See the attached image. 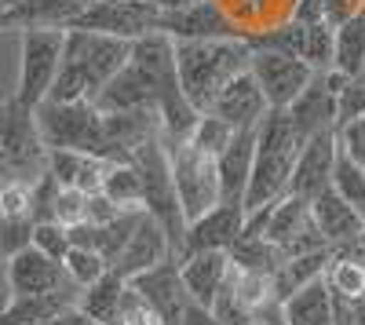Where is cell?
Returning <instances> with one entry per match:
<instances>
[{
  "label": "cell",
  "mask_w": 365,
  "mask_h": 325,
  "mask_svg": "<svg viewBox=\"0 0 365 325\" xmlns=\"http://www.w3.org/2000/svg\"><path fill=\"white\" fill-rule=\"evenodd\" d=\"M249 325H259V321H249Z\"/></svg>",
  "instance_id": "obj_51"
},
{
  "label": "cell",
  "mask_w": 365,
  "mask_h": 325,
  "mask_svg": "<svg viewBox=\"0 0 365 325\" xmlns=\"http://www.w3.org/2000/svg\"><path fill=\"white\" fill-rule=\"evenodd\" d=\"M34 249H41L44 256H51V259L63 263V259H66V252L73 249V242H70V227L55 223V220L34 223Z\"/></svg>",
  "instance_id": "obj_39"
},
{
  "label": "cell",
  "mask_w": 365,
  "mask_h": 325,
  "mask_svg": "<svg viewBox=\"0 0 365 325\" xmlns=\"http://www.w3.org/2000/svg\"><path fill=\"white\" fill-rule=\"evenodd\" d=\"M26 245H34V220H0V256L11 259Z\"/></svg>",
  "instance_id": "obj_41"
},
{
  "label": "cell",
  "mask_w": 365,
  "mask_h": 325,
  "mask_svg": "<svg viewBox=\"0 0 365 325\" xmlns=\"http://www.w3.org/2000/svg\"><path fill=\"white\" fill-rule=\"evenodd\" d=\"M299 58L314 73H325V70L336 66V26H332V22H307Z\"/></svg>",
  "instance_id": "obj_34"
},
{
  "label": "cell",
  "mask_w": 365,
  "mask_h": 325,
  "mask_svg": "<svg viewBox=\"0 0 365 325\" xmlns=\"http://www.w3.org/2000/svg\"><path fill=\"white\" fill-rule=\"evenodd\" d=\"M241 230H245V209L241 205H216L212 212H205L201 220L187 223V242H182V256L190 252H208V249H227L241 238Z\"/></svg>",
  "instance_id": "obj_19"
},
{
  "label": "cell",
  "mask_w": 365,
  "mask_h": 325,
  "mask_svg": "<svg viewBox=\"0 0 365 325\" xmlns=\"http://www.w3.org/2000/svg\"><path fill=\"white\" fill-rule=\"evenodd\" d=\"M81 311H88L103 325H125L135 311H143L146 304L139 300V292L132 289L128 278H120L117 271H106L96 285L81 289Z\"/></svg>",
  "instance_id": "obj_16"
},
{
  "label": "cell",
  "mask_w": 365,
  "mask_h": 325,
  "mask_svg": "<svg viewBox=\"0 0 365 325\" xmlns=\"http://www.w3.org/2000/svg\"><path fill=\"white\" fill-rule=\"evenodd\" d=\"M63 48H66V29H19V81L15 96L26 106H41L55 84V73L63 66Z\"/></svg>",
  "instance_id": "obj_6"
},
{
  "label": "cell",
  "mask_w": 365,
  "mask_h": 325,
  "mask_svg": "<svg viewBox=\"0 0 365 325\" xmlns=\"http://www.w3.org/2000/svg\"><path fill=\"white\" fill-rule=\"evenodd\" d=\"M11 300H15V292H11V278H8V259H0V314L8 311Z\"/></svg>",
  "instance_id": "obj_45"
},
{
  "label": "cell",
  "mask_w": 365,
  "mask_h": 325,
  "mask_svg": "<svg viewBox=\"0 0 365 325\" xmlns=\"http://www.w3.org/2000/svg\"><path fill=\"white\" fill-rule=\"evenodd\" d=\"M44 325H103V321H96L88 311H81V307H70V311H63L58 318H51V321H44Z\"/></svg>",
  "instance_id": "obj_44"
},
{
  "label": "cell",
  "mask_w": 365,
  "mask_h": 325,
  "mask_svg": "<svg viewBox=\"0 0 365 325\" xmlns=\"http://www.w3.org/2000/svg\"><path fill=\"white\" fill-rule=\"evenodd\" d=\"M182 325H223V321L212 314V307H205V304H190L187 314H182Z\"/></svg>",
  "instance_id": "obj_43"
},
{
  "label": "cell",
  "mask_w": 365,
  "mask_h": 325,
  "mask_svg": "<svg viewBox=\"0 0 365 325\" xmlns=\"http://www.w3.org/2000/svg\"><path fill=\"white\" fill-rule=\"evenodd\" d=\"M48 172L58 180V187L99 194L106 161L96 154H81V150H48Z\"/></svg>",
  "instance_id": "obj_27"
},
{
  "label": "cell",
  "mask_w": 365,
  "mask_h": 325,
  "mask_svg": "<svg viewBox=\"0 0 365 325\" xmlns=\"http://www.w3.org/2000/svg\"><path fill=\"white\" fill-rule=\"evenodd\" d=\"M347 77L340 70H325L314 73L311 84L299 92V99L289 106V117L303 139H311L318 132H332L340 125V92H344Z\"/></svg>",
  "instance_id": "obj_12"
},
{
  "label": "cell",
  "mask_w": 365,
  "mask_h": 325,
  "mask_svg": "<svg viewBox=\"0 0 365 325\" xmlns=\"http://www.w3.org/2000/svg\"><path fill=\"white\" fill-rule=\"evenodd\" d=\"M165 259H175L168 230H165L154 216H150V212H143V220H139V227L132 230L125 252L117 256L113 271H117L120 278H135V274L158 267V263H165Z\"/></svg>",
  "instance_id": "obj_18"
},
{
  "label": "cell",
  "mask_w": 365,
  "mask_h": 325,
  "mask_svg": "<svg viewBox=\"0 0 365 325\" xmlns=\"http://www.w3.org/2000/svg\"><path fill=\"white\" fill-rule=\"evenodd\" d=\"M154 4L161 11H182V8H190V4H201V0H154Z\"/></svg>",
  "instance_id": "obj_47"
},
{
  "label": "cell",
  "mask_w": 365,
  "mask_h": 325,
  "mask_svg": "<svg viewBox=\"0 0 365 325\" xmlns=\"http://www.w3.org/2000/svg\"><path fill=\"white\" fill-rule=\"evenodd\" d=\"M256 321H259V325H289V321H285V314H282V304H270L267 311H259V314H256Z\"/></svg>",
  "instance_id": "obj_46"
},
{
  "label": "cell",
  "mask_w": 365,
  "mask_h": 325,
  "mask_svg": "<svg viewBox=\"0 0 365 325\" xmlns=\"http://www.w3.org/2000/svg\"><path fill=\"white\" fill-rule=\"evenodd\" d=\"M344 77L365 70V8H358L347 22L336 26V66Z\"/></svg>",
  "instance_id": "obj_33"
},
{
  "label": "cell",
  "mask_w": 365,
  "mask_h": 325,
  "mask_svg": "<svg viewBox=\"0 0 365 325\" xmlns=\"http://www.w3.org/2000/svg\"><path fill=\"white\" fill-rule=\"evenodd\" d=\"M125 325H161V321H158L154 314H150V311L143 307V311H135V314H132V318H128Z\"/></svg>",
  "instance_id": "obj_48"
},
{
  "label": "cell",
  "mask_w": 365,
  "mask_h": 325,
  "mask_svg": "<svg viewBox=\"0 0 365 325\" xmlns=\"http://www.w3.org/2000/svg\"><path fill=\"white\" fill-rule=\"evenodd\" d=\"M117 209L125 212H146V197H143V175L135 168L132 158H113L106 161V172H103V187H99Z\"/></svg>",
  "instance_id": "obj_30"
},
{
  "label": "cell",
  "mask_w": 365,
  "mask_h": 325,
  "mask_svg": "<svg viewBox=\"0 0 365 325\" xmlns=\"http://www.w3.org/2000/svg\"><path fill=\"white\" fill-rule=\"evenodd\" d=\"M256 84L263 88V96L270 103V110H289L299 92L311 84L314 70L303 63L299 55L289 51H274V48H252V63H249Z\"/></svg>",
  "instance_id": "obj_9"
},
{
  "label": "cell",
  "mask_w": 365,
  "mask_h": 325,
  "mask_svg": "<svg viewBox=\"0 0 365 325\" xmlns=\"http://www.w3.org/2000/svg\"><path fill=\"white\" fill-rule=\"evenodd\" d=\"M252 165H256V128L237 132L234 143L216 158L223 205H241V209H245V194H249V183H252Z\"/></svg>",
  "instance_id": "obj_23"
},
{
  "label": "cell",
  "mask_w": 365,
  "mask_h": 325,
  "mask_svg": "<svg viewBox=\"0 0 365 325\" xmlns=\"http://www.w3.org/2000/svg\"><path fill=\"white\" fill-rule=\"evenodd\" d=\"M336 135H340V150L351 154L358 165H365V117H354V121L340 125Z\"/></svg>",
  "instance_id": "obj_42"
},
{
  "label": "cell",
  "mask_w": 365,
  "mask_h": 325,
  "mask_svg": "<svg viewBox=\"0 0 365 325\" xmlns=\"http://www.w3.org/2000/svg\"><path fill=\"white\" fill-rule=\"evenodd\" d=\"M329 263H332V249H318V252H303V256H285V263L274 274V296L278 304H285L292 292L307 289L311 282L329 274Z\"/></svg>",
  "instance_id": "obj_29"
},
{
  "label": "cell",
  "mask_w": 365,
  "mask_h": 325,
  "mask_svg": "<svg viewBox=\"0 0 365 325\" xmlns=\"http://www.w3.org/2000/svg\"><path fill=\"white\" fill-rule=\"evenodd\" d=\"M81 304V289L66 285L58 292H44V296H15L8 304V311L0 314V325H44L51 318H58L63 311Z\"/></svg>",
  "instance_id": "obj_26"
},
{
  "label": "cell",
  "mask_w": 365,
  "mask_h": 325,
  "mask_svg": "<svg viewBox=\"0 0 365 325\" xmlns=\"http://www.w3.org/2000/svg\"><path fill=\"white\" fill-rule=\"evenodd\" d=\"M336 154H340V135H336V128L311 135L307 143H303L299 158H296L289 194L314 201L322 190H329V187H332V168H336Z\"/></svg>",
  "instance_id": "obj_15"
},
{
  "label": "cell",
  "mask_w": 365,
  "mask_h": 325,
  "mask_svg": "<svg viewBox=\"0 0 365 325\" xmlns=\"http://www.w3.org/2000/svg\"><path fill=\"white\" fill-rule=\"evenodd\" d=\"M37 128L48 150H81V154H106V125H103V110L91 99L77 103H51L44 99L37 106Z\"/></svg>",
  "instance_id": "obj_4"
},
{
  "label": "cell",
  "mask_w": 365,
  "mask_h": 325,
  "mask_svg": "<svg viewBox=\"0 0 365 325\" xmlns=\"http://www.w3.org/2000/svg\"><path fill=\"white\" fill-rule=\"evenodd\" d=\"M88 197L84 190H70V187H58V197H55V223L63 227H77L88 220Z\"/></svg>",
  "instance_id": "obj_40"
},
{
  "label": "cell",
  "mask_w": 365,
  "mask_h": 325,
  "mask_svg": "<svg viewBox=\"0 0 365 325\" xmlns=\"http://www.w3.org/2000/svg\"><path fill=\"white\" fill-rule=\"evenodd\" d=\"M8 278H11L15 296H44V292H58V289L73 285L63 263L44 256L34 245H26L22 252H15L8 259Z\"/></svg>",
  "instance_id": "obj_17"
},
{
  "label": "cell",
  "mask_w": 365,
  "mask_h": 325,
  "mask_svg": "<svg viewBox=\"0 0 365 325\" xmlns=\"http://www.w3.org/2000/svg\"><path fill=\"white\" fill-rule=\"evenodd\" d=\"M168 158H172V180H175V194H179L187 223L201 220L205 212L216 209V205H223L216 158L197 150L190 139L187 143H168Z\"/></svg>",
  "instance_id": "obj_7"
},
{
  "label": "cell",
  "mask_w": 365,
  "mask_h": 325,
  "mask_svg": "<svg viewBox=\"0 0 365 325\" xmlns=\"http://www.w3.org/2000/svg\"><path fill=\"white\" fill-rule=\"evenodd\" d=\"M332 190L347 197L354 209L365 216V165H358L351 154H336V168H332Z\"/></svg>",
  "instance_id": "obj_35"
},
{
  "label": "cell",
  "mask_w": 365,
  "mask_h": 325,
  "mask_svg": "<svg viewBox=\"0 0 365 325\" xmlns=\"http://www.w3.org/2000/svg\"><path fill=\"white\" fill-rule=\"evenodd\" d=\"M237 271L230 274V282L216 292V300H212V314H216L223 325H249V321H256V314L237 300Z\"/></svg>",
  "instance_id": "obj_38"
},
{
  "label": "cell",
  "mask_w": 365,
  "mask_h": 325,
  "mask_svg": "<svg viewBox=\"0 0 365 325\" xmlns=\"http://www.w3.org/2000/svg\"><path fill=\"white\" fill-rule=\"evenodd\" d=\"M282 314L289 325H336L332 321V289L325 278L311 282L307 289L292 292L282 304Z\"/></svg>",
  "instance_id": "obj_32"
},
{
  "label": "cell",
  "mask_w": 365,
  "mask_h": 325,
  "mask_svg": "<svg viewBox=\"0 0 365 325\" xmlns=\"http://www.w3.org/2000/svg\"><path fill=\"white\" fill-rule=\"evenodd\" d=\"M303 139L292 125L289 110H267V117L256 128V165H252V183L245 194V216L278 205L289 194L292 168L303 150Z\"/></svg>",
  "instance_id": "obj_2"
},
{
  "label": "cell",
  "mask_w": 365,
  "mask_h": 325,
  "mask_svg": "<svg viewBox=\"0 0 365 325\" xmlns=\"http://www.w3.org/2000/svg\"><path fill=\"white\" fill-rule=\"evenodd\" d=\"M158 29L172 41H223V37H249L227 11L220 0H201L182 11H161Z\"/></svg>",
  "instance_id": "obj_14"
},
{
  "label": "cell",
  "mask_w": 365,
  "mask_h": 325,
  "mask_svg": "<svg viewBox=\"0 0 365 325\" xmlns=\"http://www.w3.org/2000/svg\"><path fill=\"white\" fill-rule=\"evenodd\" d=\"M158 19H161V8L154 4V0H91L70 29H88V33H110V37L139 41L146 33H154Z\"/></svg>",
  "instance_id": "obj_8"
},
{
  "label": "cell",
  "mask_w": 365,
  "mask_h": 325,
  "mask_svg": "<svg viewBox=\"0 0 365 325\" xmlns=\"http://www.w3.org/2000/svg\"><path fill=\"white\" fill-rule=\"evenodd\" d=\"M267 110H270V103H267V96H263V88L256 84L252 70H245L241 77H234V81L223 88L220 99L212 103L208 113H220L223 121H230L237 132H252V128H259V121L267 117Z\"/></svg>",
  "instance_id": "obj_20"
},
{
  "label": "cell",
  "mask_w": 365,
  "mask_h": 325,
  "mask_svg": "<svg viewBox=\"0 0 365 325\" xmlns=\"http://www.w3.org/2000/svg\"><path fill=\"white\" fill-rule=\"evenodd\" d=\"M19 4H26V0H0V15H4V11H15Z\"/></svg>",
  "instance_id": "obj_50"
},
{
  "label": "cell",
  "mask_w": 365,
  "mask_h": 325,
  "mask_svg": "<svg viewBox=\"0 0 365 325\" xmlns=\"http://www.w3.org/2000/svg\"><path fill=\"white\" fill-rule=\"evenodd\" d=\"M263 238L270 245H278L285 256H303V252H318V249H332L311 216V201L285 194L278 205L270 209L267 223H263Z\"/></svg>",
  "instance_id": "obj_10"
},
{
  "label": "cell",
  "mask_w": 365,
  "mask_h": 325,
  "mask_svg": "<svg viewBox=\"0 0 365 325\" xmlns=\"http://www.w3.org/2000/svg\"><path fill=\"white\" fill-rule=\"evenodd\" d=\"M354 325H365V296L354 300Z\"/></svg>",
  "instance_id": "obj_49"
},
{
  "label": "cell",
  "mask_w": 365,
  "mask_h": 325,
  "mask_svg": "<svg viewBox=\"0 0 365 325\" xmlns=\"http://www.w3.org/2000/svg\"><path fill=\"white\" fill-rule=\"evenodd\" d=\"M234 135H237V128H234L230 121H223L220 113H201L197 125H194V132H190V143L197 146V150L220 158L227 146L234 143Z\"/></svg>",
  "instance_id": "obj_36"
},
{
  "label": "cell",
  "mask_w": 365,
  "mask_h": 325,
  "mask_svg": "<svg viewBox=\"0 0 365 325\" xmlns=\"http://www.w3.org/2000/svg\"><path fill=\"white\" fill-rule=\"evenodd\" d=\"M63 267H66V274H70V282H73L77 289H88V285H96V282L110 271V263H106L96 249L73 245V249L66 252V259H63Z\"/></svg>",
  "instance_id": "obj_37"
},
{
  "label": "cell",
  "mask_w": 365,
  "mask_h": 325,
  "mask_svg": "<svg viewBox=\"0 0 365 325\" xmlns=\"http://www.w3.org/2000/svg\"><path fill=\"white\" fill-rule=\"evenodd\" d=\"M230 263L237 274H278V267L285 263V252L278 245H270L263 234L241 230V238L230 245Z\"/></svg>",
  "instance_id": "obj_31"
},
{
  "label": "cell",
  "mask_w": 365,
  "mask_h": 325,
  "mask_svg": "<svg viewBox=\"0 0 365 325\" xmlns=\"http://www.w3.org/2000/svg\"><path fill=\"white\" fill-rule=\"evenodd\" d=\"M311 216H314V223H318V230H322V238H325L332 249L358 242V234L365 230V216L354 209L347 197H340L332 187L322 190V194L311 201Z\"/></svg>",
  "instance_id": "obj_24"
},
{
  "label": "cell",
  "mask_w": 365,
  "mask_h": 325,
  "mask_svg": "<svg viewBox=\"0 0 365 325\" xmlns=\"http://www.w3.org/2000/svg\"><path fill=\"white\" fill-rule=\"evenodd\" d=\"M179 84L201 113L212 110L220 92L249 70L252 44L249 37H223V41H175Z\"/></svg>",
  "instance_id": "obj_1"
},
{
  "label": "cell",
  "mask_w": 365,
  "mask_h": 325,
  "mask_svg": "<svg viewBox=\"0 0 365 325\" xmlns=\"http://www.w3.org/2000/svg\"><path fill=\"white\" fill-rule=\"evenodd\" d=\"M139 175H143V197H146V212L154 216L172 238V252L179 259L182 242H187V216L175 194V180H172V158H168V143L165 135L146 139L139 150L132 154Z\"/></svg>",
  "instance_id": "obj_3"
},
{
  "label": "cell",
  "mask_w": 365,
  "mask_h": 325,
  "mask_svg": "<svg viewBox=\"0 0 365 325\" xmlns=\"http://www.w3.org/2000/svg\"><path fill=\"white\" fill-rule=\"evenodd\" d=\"M88 4H91V0H26V4H19L15 11L0 15V26H19V29H34V26L70 29Z\"/></svg>",
  "instance_id": "obj_25"
},
{
  "label": "cell",
  "mask_w": 365,
  "mask_h": 325,
  "mask_svg": "<svg viewBox=\"0 0 365 325\" xmlns=\"http://www.w3.org/2000/svg\"><path fill=\"white\" fill-rule=\"evenodd\" d=\"M106 125V161L113 158H132L146 139L161 135V113L158 110H117L103 113Z\"/></svg>",
  "instance_id": "obj_22"
},
{
  "label": "cell",
  "mask_w": 365,
  "mask_h": 325,
  "mask_svg": "<svg viewBox=\"0 0 365 325\" xmlns=\"http://www.w3.org/2000/svg\"><path fill=\"white\" fill-rule=\"evenodd\" d=\"M103 113H117V110H158V96L154 88L143 81V73L128 63L106 88H99V96L91 99Z\"/></svg>",
  "instance_id": "obj_28"
},
{
  "label": "cell",
  "mask_w": 365,
  "mask_h": 325,
  "mask_svg": "<svg viewBox=\"0 0 365 325\" xmlns=\"http://www.w3.org/2000/svg\"><path fill=\"white\" fill-rule=\"evenodd\" d=\"M128 282L139 292V300L146 304V311L161 325H182V314H187V307L194 300L187 292V282H182L179 259H165V263H158V267H150Z\"/></svg>",
  "instance_id": "obj_13"
},
{
  "label": "cell",
  "mask_w": 365,
  "mask_h": 325,
  "mask_svg": "<svg viewBox=\"0 0 365 325\" xmlns=\"http://www.w3.org/2000/svg\"><path fill=\"white\" fill-rule=\"evenodd\" d=\"M0 150L8 161V180L37 183L48 172V146L37 128V110L19 96L0 99Z\"/></svg>",
  "instance_id": "obj_5"
},
{
  "label": "cell",
  "mask_w": 365,
  "mask_h": 325,
  "mask_svg": "<svg viewBox=\"0 0 365 325\" xmlns=\"http://www.w3.org/2000/svg\"><path fill=\"white\" fill-rule=\"evenodd\" d=\"M0 259H4V256H0Z\"/></svg>",
  "instance_id": "obj_52"
},
{
  "label": "cell",
  "mask_w": 365,
  "mask_h": 325,
  "mask_svg": "<svg viewBox=\"0 0 365 325\" xmlns=\"http://www.w3.org/2000/svg\"><path fill=\"white\" fill-rule=\"evenodd\" d=\"M66 51L81 58V66L88 73L91 99L99 96V88H106L132 58V41L110 37V33H88V29H66Z\"/></svg>",
  "instance_id": "obj_11"
},
{
  "label": "cell",
  "mask_w": 365,
  "mask_h": 325,
  "mask_svg": "<svg viewBox=\"0 0 365 325\" xmlns=\"http://www.w3.org/2000/svg\"><path fill=\"white\" fill-rule=\"evenodd\" d=\"M179 271H182V282H187L190 300L212 307L216 292L230 282L234 263H230V252H227V249H208V252L182 256V259H179Z\"/></svg>",
  "instance_id": "obj_21"
}]
</instances>
